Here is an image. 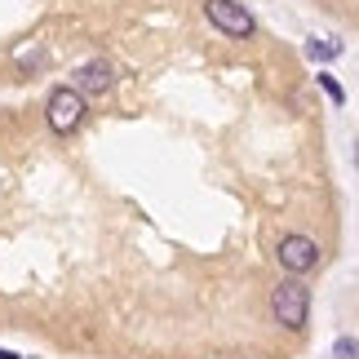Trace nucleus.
<instances>
[{
  "label": "nucleus",
  "instance_id": "f257e3e1",
  "mask_svg": "<svg viewBox=\"0 0 359 359\" xmlns=\"http://www.w3.org/2000/svg\"><path fill=\"white\" fill-rule=\"evenodd\" d=\"M271 315L280 320L288 333H302L311 320V288L297 280V275H288V280H280L271 288Z\"/></svg>",
  "mask_w": 359,
  "mask_h": 359
},
{
  "label": "nucleus",
  "instance_id": "f03ea898",
  "mask_svg": "<svg viewBox=\"0 0 359 359\" xmlns=\"http://www.w3.org/2000/svg\"><path fill=\"white\" fill-rule=\"evenodd\" d=\"M45 120H49V129L58 137L76 133L80 120H85V93H80L76 85H58L49 93V102H45Z\"/></svg>",
  "mask_w": 359,
  "mask_h": 359
},
{
  "label": "nucleus",
  "instance_id": "7ed1b4c3",
  "mask_svg": "<svg viewBox=\"0 0 359 359\" xmlns=\"http://www.w3.org/2000/svg\"><path fill=\"white\" fill-rule=\"evenodd\" d=\"M204 18L231 40H248L257 32V18L240 5V0H204Z\"/></svg>",
  "mask_w": 359,
  "mask_h": 359
},
{
  "label": "nucleus",
  "instance_id": "20e7f679",
  "mask_svg": "<svg viewBox=\"0 0 359 359\" xmlns=\"http://www.w3.org/2000/svg\"><path fill=\"white\" fill-rule=\"evenodd\" d=\"M275 262L288 271V275H311L315 266H320V244H315L311 236H284L280 248H275Z\"/></svg>",
  "mask_w": 359,
  "mask_h": 359
},
{
  "label": "nucleus",
  "instance_id": "39448f33",
  "mask_svg": "<svg viewBox=\"0 0 359 359\" xmlns=\"http://www.w3.org/2000/svg\"><path fill=\"white\" fill-rule=\"evenodd\" d=\"M111 85H116V67L102 62V58H93V62H85L76 72V89L80 93H107Z\"/></svg>",
  "mask_w": 359,
  "mask_h": 359
},
{
  "label": "nucleus",
  "instance_id": "423d86ee",
  "mask_svg": "<svg viewBox=\"0 0 359 359\" xmlns=\"http://www.w3.org/2000/svg\"><path fill=\"white\" fill-rule=\"evenodd\" d=\"M320 89H324V93H328V98H333L337 107H341V102H346V89H341V85H337V80H333V76H328V72H320Z\"/></svg>",
  "mask_w": 359,
  "mask_h": 359
},
{
  "label": "nucleus",
  "instance_id": "0eeeda50",
  "mask_svg": "<svg viewBox=\"0 0 359 359\" xmlns=\"http://www.w3.org/2000/svg\"><path fill=\"white\" fill-rule=\"evenodd\" d=\"M306 53H311V58H320V62H328V58L337 53V45H324V40H311V45H306Z\"/></svg>",
  "mask_w": 359,
  "mask_h": 359
},
{
  "label": "nucleus",
  "instance_id": "6e6552de",
  "mask_svg": "<svg viewBox=\"0 0 359 359\" xmlns=\"http://www.w3.org/2000/svg\"><path fill=\"white\" fill-rule=\"evenodd\" d=\"M355 355H359V341L355 337H341L337 341V359H355Z\"/></svg>",
  "mask_w": 359,
  "mask_h": 359
},
{
  "label": "nucleus",
  "instance_id": "1a4fd4ad",
  "mask_svg": "<svg viewBox=\"0 0 359 359\" xmlns=\"http://www.w3.org/2000/svg\"><path fill=\"white\" fill-rule=\"evenodd\" d=\"M0 359H22V355H13V351H0Z\"/></svg>",
  "mask_w": 359,
  "mask_h": 359
}]
</instances>
